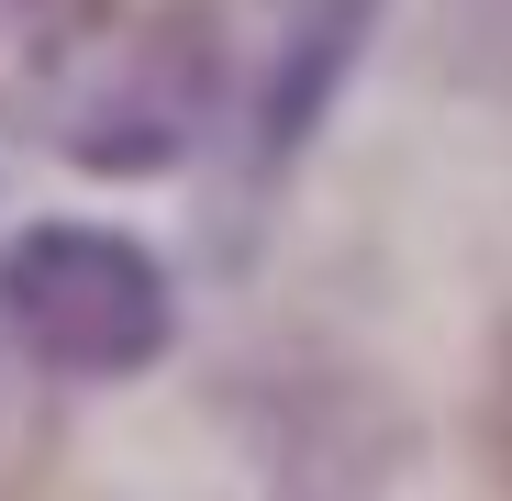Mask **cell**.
<instances>
[{
	"label": "cell",
	"instance_id": "obj_1",
	"mask_svg": "<svg viewBox=\"0 0 512 501\" xmlns=\"http://www.w3.org/2000/svg\"><path fill=\"white\" fill-rule=\"evenodd\" d=\"M167 279L112 223H23L0 245V334L56 379H134L167 357Z\"/></svg>",
	"mask_w": 512,
	"mask_h": 501
},
{
	"label": "cell",
	"instance_id": "obj_2",
	"mask_svg": "<svg viewBox=\"0 0 512 501\" xmlns=\"http://www.w3.org/2000/svg\"><path fill=\"white\" fill-rule=\"evenodd\" d=\"M201 112H212V12L179 0L112 56V78L90 101L56 112V145L78 167H167V156H190Z\"/></svg>",
	"mask_w": 512,
	"mask_h": 501
},
{
	"label": "cell",
	"instance_id": "obj_3",
	"mask_svg": "<svg viewBox=\"0 0 512 501\" xmlns=\"http://www.w3.org/2000/svg\"><path fill=\"white\" fill-rule=\"evenodd\" d=\"M357 23H368V0H323V23L301 34V56H290V78H279V101H268V145H290V134L312 123V101H323V78L346 67V45H357Z\"/></svg>",
	"mask_w": 512,
	"mask_h": 501
},
{
	"label": "cell",
	"instance_id": "obj_4",
	"mask_svg": "<svg viewBox=\"0 0 512 501\" xmlns=\"http://www.w3.org/2000/svg\"><path fill=\"white\" fill-rule=\"evenodd\" d=\"M490 468L512 479V346H501V379H490Z\"/></svg>",
	"mask_w": 512,
	"mask_h": 501
}]
</instances>
